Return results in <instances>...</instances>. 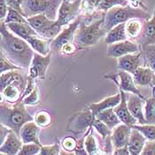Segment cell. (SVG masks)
I'll return each instance as SVG.
<instances>
[{
	"label": "cell",
	"instance_id": "41",
	"mask_svg": "<svg viewBox=\"0 0 155 155\" xmlns=\"http://www.w3.org/2000/svg\"><path fill=\"white\" fill-rule=\"evenodd\" d=\"M60 153V146L59 143H54L51 145H42L40 155H58Z\"/></svg>",
	"mask_w": 155,
	"mask_h": 155
},
{
	"label": "cell",
	"instance_id": "39",
	"mask_svg": "<svg viewBox=\"0 0 155 155\" xmlns=\"http://www.w3.org/2000/svg\"><path fill=\"white\" fill-rule=\"evenodd\" d=\"M41 144L36 143H23L20 153L18 155H36L40 153Z\"/></svg>",
	"mask_w": 155,
	"mask_h": 155
},
{
	"label": "cell",
	"instance_id": "6",
	"mask_svg": "<svg viewBox=\"0 0 155 155\" xmlns=\"http://www.w3.org/2000/svg\"><path fill=\"white\" fill-rule=\"evenodd\" d=\"M82 19L83 16L79 14L74 21L63 28L60 34L51 41V51L52 52H60L63 55H71L78 50L74 40Z\"/></svg>",
	"mask_w": 155,
	"mask_h": 155
},
{
	"label": "cell",
	"instance_id": "44",
	"mask_svg": "<svg viewBox=\"0 0 155 155\" xmlns=\"http://www.w3.org/2000/svg\"><path fill=\"white\" fill-rule=\"evenodd\" d=\"M25 0H5L8 7L13 8L19 12H21L24 15L23 11H22V4Z\"/></svg>",
	"mask_w": 155,
	"mask_h": 155
},
{
	"label": "cell",
	"instance_id": "43",
	"mask_svg": "<svg viewBox=\"0 0 155 155\" xmlns=\"http://www.w3.org/2000/svg\"><path fill=\"white\" fill-rule=\"evenodd\" d=\"M141 154L155 155V140H147Z\"/></svg>",
	"mask_w": 155,
	"mask_h": 155
},
{
	"label": "cell",
	"instance_id": "24",
	"mask_svg": "<svg viewBox=\"0 0 155 155\" xmlns=\"http://www.w3.org/2000/svg\"><path fill=\"white\" fill-rule=\"evenodd\" d=\"M28 45L33 49L35 52H37L41 55L46 56L51 51V39H45L39 36H34L28 37L26 40Z\"/></svg>",
	"mask_w": 155,
	"mask_h": 155
},
{
	"label": "cell",
	"instance_id": "37",
	"mask_svg": "<svg viewBox=\"0 0 155 155\" xmlns=\"http://www.w3.org/2000/svg\"><path fill=\"white\" fill-rule=\"evenodd\" d=\"M34 120L40 128H47L51 123V117L46 111H40L34 116Z\"/></svg>",
	"mask_w": 155,
	"mask_h": 155
},
{
	"label": "cell",
	"instance_id": "13",
	"mask_svg": "<svg viewBox=\"0 0 155 155\" xmlns=\"http://www.w3.org/2000/svg\"><path fill=\"white\" fill-rule=\"evenodd\" d=\"M142 60H143V51L141 50L138 52L130 53L118 58L117 68L120 70L129 72L133 74L137 68L142 66Z\"/></svg>",
	"mask_w": 155,
	"mask_h": 155
},
{
	"label": "cell",
	"instance_id": "23",
	"mask_svg": "<svg viewBox=\"0 0 155 155\" xmlns=\"http://www.w3.org/2000/svg\"><path fill=\"white\" fill-rule=\"evenodd\" d=\"M154 72L146 66H140L133 74L134 82L137 86H151Z\"/></svg>",
	"mask_w": 155,
	"mask_h": 155
},
{
	"label": "cell",
	"instance_id": "8",
	"mask_svg": "<svg viewBox=\"0 0 155 155\" xmlns=\"http://www.w3.org/2000/svg\"><path fill=\"white\" fill-rule=\"evenodd\" d=\"M28 24L36 30L39 36L53 40L63 29L57 21L49 19L45 14H36L27 18Z\"/></svg>",
	"mask_w": 155,
	"mask_h": 155
},
{
	"label": "cell",
	"instance_id": "38",
	"mask_svg": "<svg viewBox=\"0 0 155 155\" xmlns=\"http://www.w3.org/2000/svg\"><path fill=\"white\" fill-rule=\"evenodd\" d=\"M102 0H83L82 7L84 8V12L86 13L85 16L93 15L98 10V5Z\"/></svg>",
	"mask_w": 155,
	"mask_h": 155
},
{
	"label": "cell",
	"instance_id": "48",
	"mask_svg": "<svg viewBox=\"0 0 155 155\" xmlns=\"http://www.w3.org/2000/svg\"><path fill=\"white\" fill-rule=\"evenodd\" d=\"M70 1H74V0H70Z\"/></svg>",
	"mask_w": 155,
	"mask_h": 155
},
{
	"label": "cell",
	"instance_id": "1",
	"mask_svg": "<svg viewBox=\"0 0 155 155\" xmlns=\"http://www.w3.org/2000/svg\"><path fill=\"white\" fill-rule=\"evenodd\" d=\"M1 51L16 66L23 70H28L35 51L28 43L9 30L6 24L1 21L0 27Z\"/></svg>",
	"mask_w": 155,
	"mask_h": 155
},
{
	"label": "cell",
	"instance_id": "15",
	"mask_svg": "<svg viewBox=\"0 0 155 155\" xmlns=\"http://www.w3.org/2000/svg\"><path fill=\"white\" fill-rule=\"evenodd\" d=\"M22 145H23V142L20 137V136L11 130V131L6 136L5 140L1 143V146H0L1 154L18 155Z\"/></svg>",
	"mask_w": 155,
	"mask_h": 155
},
{
	"label": "cell",
	"instance_id": "16",
	"mask_svg": "<svg viewBox=\"0 0 155 155\" xmlns=\"http://www.w3.org/2000/svg\"><path fill=\"white\" fill-rule=\"evenodd\" d=\"M145 99L138 95L133 94L130 96L129 99L127 100L128 107L131 114L137 119V123L139 124H147L145 118H144V104Z\"/></svg>",
	"mask_w": 155,
	"mask_h": 155
},
{
	"label": "cell",
	"instance_id": "21",
	"mask_svg": "<svg viewBox=\"0 0 155 155\" xmlns=\"http://www.w3.org/2000/svg\"><path fill=\"white\" fill-rule=\"evenodd\" d=\"M147 142L145 137L139 130L132 128L128 148L130 155H140L142 153L143 147Z\"/></svg>",
	"mask_w": 155,
	"mask_h": 155
},
{
	"label": "cell",
	"instance_id": "22",
	"mask_svg": "<svg viewBox=\"0 0 155 155\" xmlns=\"http://www.w3.org/2000/svg\"><path fill=\"white\" fill-rule=\"evenodd\" d=\"M120 100H121V94H120V91H119V93H117L115 95L106 97V98H104L103 100H101V101H99L97 103L91 104L89 108L91 109L93 115L96 117L97 114H99L100 112H102V111H104L106 109L115 107L117 105H119Z\"/></svg>",
	"mask_w": 155,
	"mask_h": 155
},
{
	"label": "cell",
	"instance_id": "25",
	"mask_svg": "<svg viewBox=\"0 0 155 155\" xmlns=\"http://www.w3.org/2000/svg\"><path fill=\"white\" fill-rule=\"evenodd\" d=\"M9 30L15 34L16 36H20L27 40L28 37L34 36H39L36 30L28 23H22V22H12L6 24Z\"/></svg>",
	"mask_w": 155,
	"mask_h": 155
},
{
	"label": "cell",
	"instance_id": "42",
	"mask_svg": "<svg viewBox=\"0 0 155 155\" xmlns=\"http://www.w3.org/2000/svg\"><path fill=\"white\" fill-rule=\"evenodd\" d=\"M61 144H62V148L69 153L71 152H74L77 145V140L73 137H66L62 140Z\"/></svg>",
	"mask_w": 155,
	"mask_h": 155
},
{
	"label": "cell",
	"instance_id": "27",
	"mask_svg": "<svg viewBox=\"0 0 155 155\" xmlns=\"http://www.w3.org/2000/svg\"><path fill=\"white\" fill-rule=\"evenodd\" d=\"M144 21L145 20L135 18L126 22V34L128 36V39H130L137 43V40L143 30Z\"/></svg>",
	"mask_w": 155,
	"mask_h": 155
},
{
	"label": "cell",
	"instance_id": "17",
	"mask_svg": "<svg viewBox=\"0 0 155 155\" xmlns=\"http://www.w3.org/2000/svg\"><path fill=\"white\" fill-rule=\"evenodd\" d=\"M141 48L155 44V9L153 14L143 21V30L137 40Z\"/></svg>",
	"mask_w": 155,
	"mask_h": 155
},
{
	"label": "cell",
	"instance_id": "47",
	"mask_svg": "<svg viewBox=\"0 0 155 155\" xmlns=\"http://www.w3.org/2000/svg\"><path fill=\"white\" fill-rule=\"evenodd\" d=\"M152 89H153V96L155 97V74L153 76V83H152V85H151Z\"/></svg>",
	"mask_w": 155,
	"mask_h": 155
},
{
	"label": "cell",
	"instance_id": "29",
	"mask_svg": "<svg viewBox=\"0 0 155 155\" xmlns=\"http://www.w3.org/2000/svg\"><path fill=\"white\" fill-rule=\"evenodd\" d=\"M92 126L88 129L86 137H84V148L87 154H97L98 153V145L97 143L95 137L92 132Z\"/></svg>",
	"mask_w": 155,
	"mask_h": 155
},
{
	"label": "cell",
	"instance_id": "9",
	"mask_svg": "<svg viewBox=\"0 0 155 155\" xmlns=\"http://www.w3.org/2000/svg\"><path fill=\"white\" fill-rule=\"evenodd\" d=\"M82 2L83 0H63L58 12L57 22L64 28L74 21L80 14Z\"/></svg>",
	"mask_w": 155,
	"mask_h": 155
},
{
	"label": "cell",
	"instance_id": "32",
	"mask_svg": "<svg viewBox=\"0 0 155 155\" xmlns=\"http://www.w3.org/2000/svg\"><path fill=\"white\" fill-rule=\"evenodd\" d=\"M4 21L5 24L7 23H12V22H22V23H28V20L27 18L24 16L23 14L21 12L9 7L8 9V12H7V15L6 17L5 18L4 21Z\"/></svg>",
	"mask_w": 155,
	"mask_h": 155
},
{
	"label": "cell",
	"instance_id": "7",
	"mask_svg": "<svg viewBox=\"0 0 155 155\" xmlns=\"http://www.w3.org/2000/svg\"><path fill=\"white\" fill-rule=\"evenodd\" d=\"M63 0H25L22 11L26 18L36 14H45L49 19L56 21Z\"/></svg>",
	"mask_w": 155,
	"mask_h": 155
},
{
	"label": "cell",
	"instance_id": "28",
	"mask_svg": "<svg viewBox=\"0 0 155 155\" xmlns=\"http://www.w3.org/2000/svg\"><path fill=\"white\" fill-rule=\"evenodd\" d=\"M96 118L102 120L111 130H113L114 128H115L116 126H118L119 124L121 123L120 120L117 116V114H115L114 108H108V109L100 112L99 114H97Z\"/></svg>",
	"mask_w": 155,
	"mask_h": 155
},
{
	"label": "cell",
	"instance_id": "35",
	"mask_svg": "<svg viewBox=\"0 0 155 155\" xmlns=\"http://www.w3.org/2000/svg\"><path fill=\"white\" fill-rule=\"evenodd\" d=\"M12 70H23L21 68L13 64L3 51H0V73L12 71Z\"/></svg>",
	"mask_w": 155,
	"mask_h": 155
},
{
	"label": "cell",
	"instance_id": "4",
	"mask_svg": "<svg viewBox=\"0 0 155 155\" xmlns=\"http://www.w3.org/2000/svg\"><path fill=\"white\" fill-rule=\"evenodd\" d=\"M104 17L98 18L91 23L81 21L76 31L74 43L78 50L91 47L97 45L102 37L107 35V30L104 27Z\"/></svg>",
	"mask_w": 155,
	"mask_h": 155
},
{
	"label": "cell",
	"instance_id": "30",
	"mask_svg": "<svg viewBox=\"0 0 155 155\" xmlns=\"http://www.w3.org/2000/svg\"><path fill=\"white\" fill-rule=\"evenodd\" d=\"M143 51V66L150 68L155 74V44L141 48Z\"/></svg>",
	"mask_w": 155,
	"mask_h": 155
},
{
	"label": "cell",
	"instance_id": "10",
	"mask_svg": "<svg viewBox=\"0 0 155 155\" xmlns=\"http://www.w3.org/2000/svg\"><path fill=\"white\" fill-rule=\"evenodd\" d=\"M106 78L112 80L113 82H114L117 84L118 88L120 90L125 91V92H130L133 93L136 95H138L139 97L145 98L141 91H139V89L137 88V84L134 82V78H133V74L129 73V72L123 71V70H120L117 74H108L105 75Z\"/></svg>",
	"mask_w": 155,
	"mask_h": 155
},
{
	"label": "cell",
	"instance_id": "2",
	"mask_svg": "<svg viewBox=\"0 0 155 155\" xmlns=\"http://www.w3.org/2000/svg\"><path fill=\"white\" fill-rule=\"evenodd\" d=\"M23 71L12 70L1 74V99L12 105L21 101L28 84V75L26 76Z\"/></svg>",
	"mask_w": 155,
	"mask_h": 155
},
{
	"label": "cell",
	"instance_id": "46",
	"mask_svg": "<svg viewBox=\"0 0 155 155\" xmlns=\"http://www.w3.org/2000/svg\"><path fill=\"white\" fill-rule=\"evenodd\" d=\"M132 3V5H134V7H140V8H143L144 10H146L145 6L143 5V2L141 0H129Z\"/></svg>",
	"mask_w": 155,
	"mask_h": 155
},
{
	"label": "cell",
	"instance_id": "11",
	"mask_svg": "<svg viewBox=\"0 0 155 155\" xmlns=\"http://www.w3.org/2000/svg\"><path fill=\"white\" fill-rule=\"evenodd\" d=\"M51 51L48 55L44 56L37 52L34 53L33 60L31 61L30 67L28 68V76L31 79H45L46 76L47 69L51 60Z\"/></svg>",
	"mask_w": 155,
	"mask_h": 155
},
{
	"label": "cell",
	"instance_id": "18",
	"mask_svg": "<svg viewBox=\"0 0 155 155\" xmlns=\"http://www.w3.org/2000/svg\"><path fill=\"white\" fill-rule=\"evenodd\" d=\"M95 118L91 109L88 108L87 110L78 114L75 116L74 120L72 121L69 130L74 133L84 131L86 129H89L91 126H92V122Z\"/></svg>",
	"mask_w": 155,
	"mask_h": 155
},
{
	"label": "cell",
	"instance_id": "31",
	"mask_svg": "<svg viewBox=\"0 0 155 155\" xmlns=\"http://www.w3.org/2000/svg\"><path fill=\"white\" fill-rule=\"evenodd\" d=\"M144 118L148 124H155V97L152 96L145 99Z\"/></svg>",
	"mask_w": 155,
	"mask_h": 155
},
{
	"label": "cell",
	"instance_id": "14",
	"mask_svg": "<svg viewBox=\"0 0 155 155\" xmlns=\"http://www.w3.org/2000/svg\"><path fill=\"white\" fill-rule=\"evenodd\" d=\"M131 129L130 126H128L124 123H120L112 130L111 141L114 146V151L115 149L128 145L130 133H131Z\"/></svg>",
	"mask_w": 155,
	"mask_h": 155
},
{
	"label": "cell",
	"instance_id": "12",
	"mask_svg": "<svg viewBox=\"0 0 155 155\" xmlns=\"http://www.w3.org/2000/svg\"><path fill=\"white\" fill-rule=\"evenodd\" d=\"M141 50V46L137 42L130 39H126L121 42L109 45L107 51V56L109 58L118 59L130 53L138 52Z\"/></svg>",
	"mask_w": 155,
	"mask_h": 155
},
{
	"label": "cell",
	"instance_id": "5",
	"mask_svg": "<svg viewBox=\"0 0 155 155\" xmlns=\"http://www.w3.org/2000/svg\"><path fill=\"white\" fill-rule=\"evenodd\" d=\"M135 18L148 20L151 18V15L146 12V10L140 7H132L129 5L126 6H114L106 12L104 17V27L107 32H108L116 25L126 23Z\"/></svg>",
	"mask_w": 155,
	"mask_h": 155
},
{
	"label": "cell",
	"instance_id": "19",
	"mask_svg": "<svg viewBox=\"0 0 155 155\" xmlns=\"http://www.w3.org/2000/svg\"><path fill=\"white\" fill-rule=\"evenodd\" d=\"M39 134L40 127L36 124L35 120H30L26 122L21 127L19 136L21 138L23 143H36L41 144L39 139Z\"/></svg>",
	"mask_w": 155,
	"mask_h": 155
},
{
	"label": "cell",
	"instance_id": "33",
	"mask_svg": "<svg viewBox=\"0 0 155 155\" xmlns=\"http://www.w3.org/2000/svg\"><path fill=\"white\" fill-rule=\"evenodd\" d=\"M134 128L141 132L147 140H155V124H134Z\"/></svg>",
	"mask_w": 155,
	"mask_h": 155
},
{
	"label": "cell",
	"instance_id": "3",
	"mask_svg": "<svg viewBox=\"0 0 155 155\" xmlns=\"http://www.w3.org/2000/svg\"><path fill=\"white\" fill-rule=\"evenodd\" d=\"M0 114L1 124L8 127L18 135H20L21 129L26 122L34 120V117L28 114L22 101L12 105L1 99Z\"/></svg>",
	"mask_w": 155,
	"mask_h": 155
},
{
	"label": "cell",
	"instance_id": "34",
	"mask_svg": "<svg viewBox=\"0 0 155 155\" xmlns=\"http://www.w3.org/2000/svg\"><path fill=\"white\" fill-rule=\"evenodd\" d=\"M92 127L99 134V136L103 138V140L110 137L112 135V130L108 127L107 124H105L102 120H100L97 118H95L93 120Z\"/></svg>",
	"mask_w": 155,
	"mask_h": 155
},
{
	"label": "cell",
	"instance_id": "26",
	"mask_svg": "<svg viewBox=\"0 0 155 155\" xmlns=\"http://www.w3.org/2000/svg\"><path fill=\"white\" fill-rule=\"evenodd\" d=\"M128 39L126 34V23H120L110 29L105 36V43L107 45H112L114 43L121 42Z\"/></svg>",
	"mask_w": 155,
	"mask_h": 155
},
{
	"label": "cell",
	"instance_id": "36",
	"mask_svg": "<svg viewBox=\"0 0 155 155\" xmlns=\"http://www.w3.org/2000/svg\"><path fill=\"white\" fill-rule=\"evenodd\" d=\"M129 0H102L98 5V11L107 12L108 10L114 6H126L128 5Z\"/></svg>",
	"mask_w": 155,
	"mask_h": 155
},
{
	"label": "cell",
	"instance_id": "20",
	"mask_svg": "<svg viewBox=\"0 0 155 155\" xmlns=\"http://www.w3.org/2000/svg\"><path fill=\"white\" fill-rule=\"evenodd\" d=\"M119 91L121 94V100H120L119 105H117L114 108V110L115 114H117V116L119 117V119L120 120L121 123H124V124L131 127L132 125L137 123V120L132 115L131 113L129 110L127 99H126V92L120 89Z\"/></svg>",
	"mask_w": 155,
	"mask_h": 155
},
{
	"label": "cell",
	"instance_id": "40",
	"mask_svg": "<svg viewBox=\"0 0 155 155\" xmlns=\"http://www.w3.org/2000/svg\"><path fill=\"white\" fill-rule=\"evenodd\" d=\"M40 101V94L38 88L35 87V89L27 96H25L22 99V102L25 104V106H35L38 104Z\"/></svg>",
	"mask_w": 155,
	"mask_h": 155
},
{
	"label": "cell",
	"instance_id": "45",
	"mask_svg": "<svg viewBox=\"0 0 155 155\" xmlns=\"http://www.w3.org/2000/svg\"><path fill=\"white\" fill-rule=\"evenodd\" d=\"M113 154H120V155L130 154V151H129L128 145H127V146H124V147H121V148L115 149V150L114 151Z\"/></svg>",
	"mask_w": 155,
	"mask_h": 155
}]
</instances>
